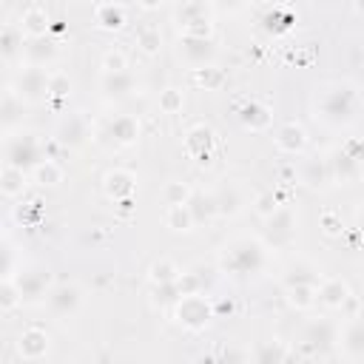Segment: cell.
<instances>
[{
  "instance_id": "6da1fadb",
  "label": "cell",
  "mask_w": 364,
  "mask_h": 364,
  "mask_svg": "<svg viewBox=\"0 0 364 364\" xmlns=\"http://www.w3.org/2000/svg\"><path fill=\"white\" fill-rule=\"evenodd\" d=\"M267 267V245L253 236H239L222 250V270L236 279L259 276Z\"/></svg>"
},
{
  "instance_id": "7a4b0ae2",
  "label": "cell",
  "mask_w": 364,
  "mask_h": 364,
  "mask_svg": "<svg viewBox=\"0 0 364 364\" xmlns=\"http://www.w3.org/2000/svg\"><path fill=\"white\" fill-rule=\"evenodd\" d=\"M358 111V94L350 82H330L321 88L318 102H316V117L330 125V128H341L350 125L355 119Z\"/></svg>"
},
{
  "instance_id": "3957f363",
  "label": "cell",
  "mask_w": 364,
  "mask_h": 364,
  "mask_svg": "<svg viewBox=\"0 0 364 364\" xmlns=\"http://www.w3.org/2000/svg\"><path fill=\"white\" fill-rule=\"evenodd\" d=\"M3 156H6V165L11 168H20V171H34L46 156H43V148L37 142L34 134H26V131H14V134H6V145H3Z\"/></svg>"
},
{
  "instance_id": "277c9868",
  "label": "cell",
  "mask_w": 364,
  "mask_h": 364,
  "mask_svg": "<svg viewBox=\"0 0 364 364\" xmlns=\"http://www.w3.org/2000/svg\"><path fill=\"white\" fill-rule=\"evenodd\" d=\"M216 316V307L213 301L205 296V293H196V296H185L173 304V321L182 324L185 330L191 333H199L210 324V318Z\"/></svg>"
},
{
  "instance_id": "5b68a950",
  "label": "cell",
  "mask_w": 364,
  "mask_h": 364,
  "mask_svg": "<svg viewBox=\"0 0 364 364\" xmlns=\"http://www.w3.org/2000/svg\"><path fill=\"white\" fill-rule=\"evenodd\" d=\"M262 222H264L262 236H264V245H267V247H287V245H293L299 219H296V210H293L290 205H282L279 210H273V213H270L267 219H262Z\"/></svg>"
},
{
  "instance_id": "8992f818",
  "label": "cell",
  "mask_w": 364,
  "mask_h": 364,
  "mask_svg": "<svg viewBox=\"0 0 364 364\" xmlns=\"http://www.w3.org/2000/svg\"><path fill=\"white\" fill-rule=\"evenodd\" d=\"M210 11H213V6H210V3L191 0V3L176 6V9H173V17H176V23L182 26V34H193V37H210V34H213Z\"/></svg>"
},
{
  "instance_id": "52a82bcc",
  "label": "cell",
  "mask_w": 364,
  "mask_h": 364,
  "mask_svg": "<svg viewBox=\"0 0 364 364\" xmlns=\"http://www.w3.org/2000/svg\"><path fill=\"white\" fill-rule=\"evenodd\" d=\"M48 80L51 74L46 68H37V65H26L17 71L14 77V94L28 105V102H40V100H48Z\"/></svg>"
},
{
  "instance_id": "ba28073f",
  "label": "cell",
  "mask_w": 364,
  "mask_h": 364,
  "mask_svg": "<svg viewBox=\"0 0 364 364\" xmlns=\"http://www.w3.org/2000/svg\"><path fill=\"white\" fill-rule=\"evenodd\" d=\"M176 54L196 71V68L213 65V60H216V43H213V37L179 34V37H176Z\"/></svg>"
},
{
  "instance_id": "9c48e42d",
  "label": "cell",
  "mask_w": 364,
  "mask_h": 364,
  "mask_svg": "<svg viewBox=\"0 0 364 364\" xmlns=\"http://www.w3.org/2000/svg\"><path fill=\"white\" fill-rule=\"evenodd\" d=\"M139 136V119L131 114H114L111 119H105L100 139H108L114 148H128L134 145Z\"/></svg>"
},
{
  "instance_id": "30bf717a",
  "label": "cell",
  "mask_w": 364,
  "mask_h": 364,
  "mask_svg": "<svg viewBox=\"0 0 364 364\" xmlns=\"http://www.w3.org/2000/svg\"><path fill=\"white\" fill-rule=\"evenodd\" d=\"M20 293H23V301L26 304H34V301H43L48 299L51 293V273L46 267H28V270H20V276L14 279Z\"/></svg>"
},
{
  "instance_id": "8fae6325",
  "label": "cell",
  "mask_w": 364,
  "mask_h": 364,
  "mask_svg": "<svg viewBox=\"0 0 364 364\" xmlns=\"http://www.w3.org/2000/svg\"><path fill=\"white\" fill-rule=\"evenodd\" d=\"M46 304H48V310H51L54 316L68 318V316H74V313L82 307V290H80V284H74V282H60V284L51 287Z\"/></svg>"
},
{
  "instance_id": "7c38bea8",
  "label": "cell",
  "mask_w": 364,
  "mask_h": 364,
  "mask_svg": "<svg viewBox=\"0 0 364 364\" xmlns=\"http://www.w3.org/2000/svg\"><path fill=\"white\" fill-rule=\"evenodd\" d=\"M301 341H304V347L313 350V353H327V350H333V344L338 341V327H336L330 318L318 316V318H313V321L304 327Z\"/></svg>"
},
{
  "instance_id": "4fadbf2b",
  "label": "cell",
  "mask_w": 364,
  "mask_h": 364,
  "mask_svg": "<svg viewBox=\"0 0 364 364\" xmlns=\"http://www.w3.org/2000/svg\"><path fill=\"white\" fill-rule=\"evenodd\" d=\"M60 54V46L54 37H26V46H23V57H26V65H37V68H46L48 63H54Z\"/></svg>"
},
{
  "instance_id": "5bb4252c",
  "label": "cell",
  "mask_w": 364,
  "mask_h": 364,
  "mask_svg": "<svg viewBox=\"0 0 364 364\" xmlns=\"http://www.w3.org/2000/svg\"><path fill=\"white\" fill-rule=\"evenodd\" d=\"M136 91V77L131 71H119V74H102L100 77V94L108 102H122Z\"/></svg>"
},
{
  "instance_id": "9a60e30c",
  "label": "cell",
  "mask_w": 364,
  "mask_h": 364,
  "mask_svg": "<svg viewBox=\"0 0 364 364\" xmlns=\"http://www.w3.org/2000/svg\"><path fill=\"white\" fill-rule=\"evenodd\" d=\"M327 165H330L333 182H338V185H350V182H355V179L364 173V165L355 162L344 148H333V151L327 154Z\"/></svg>"
},
{
  "instance_id": "2e32d148",
  "label": "cell",
  "mask_w": 364,
  "mask_h": 364,
  "mask_svg": "<svg viewBox=\"0 0 364 364\" xmlns=\"http://www.w3.org/2000/svg\"><path fill=\"white\" fill-rule=\"evenodd\" d=\"M51 341H48V333L40 330V327H26L20 336H17V355L23 361H40L46 353H48Z\"/></svg>"
},
{
  "instance_id": "e0dca14e",
  "label": "cell",
  "mask_w": 364,
  "mask_h": 364,
  "mask_svg": "<svg viewBox=\"0 0 364 364\" xmlns=\"http://www.w3.org/2000/svg\"><path fill=\"white\" fill-rule=\"evenodd\" d=\"M338 341H341V353H344L350 361L364 364V318H361V316L350 318V321L341 327Z\"/></svg>"
},
{
  "instance_id": "ac0fdd59",
  "label": "cell",
  "mask_w": 364,
  "mask_h": 364,
  "mask_svg": "<svg viewBox=\"0 0 364 364\" xmlns=\"http://www.w3.org/2000/svg\"><path fill=\"white\" fill-rule=\"evenodd\" d=\"M213 131L208 125H193L188 128L185 134V151L199 162V165H208L210 156H213Z\"/></svg>"
},
{
  "instance_id": "d6986e66",
  "label": "cell",
  "mask_w": 364,
  "mask_h": 364,
  "mask_svg": "<svg viewBox=\"0 0 364 364\" xmlns=\"http://www.w3.org/2000/svg\"><path fill=\"white\" fill-rule=\"evenodd\" d=\"M273 139H276V148L282 154H290V156H299L307 148V131L299 122H282L276 128V136Z\"/></svg>"
},
{
  "instance_id": "ffe728a7",
  "label": "cell",
  "mask_w": 364,
  "mask_h": 364,
  "mask_svg": "<svg viewBox=\"0 0 364 364\" xmlns=\"http://www.w3.org/2000/svg\"><path fill=\"white\" fill-rule=\"evenodd\" d=\"M236 117H239V122L247 128V131H267L270 125H273V114H270V108L264 105V102H259V100H247V102H242L239 105V111H236Z\"/></svg>"
},
{
  "instance_id": "44dd1931",
  "label": "cell",
  "mask_w": 364,
  "mask_h": 364,
  "mask_svg": "<svg viewBox=\"0 0 364 364\" xmlns=\"http://www.w3.org/2000/svg\"><path fill=\"white\" fill-rule=\"evenodd\" d=\"M102 188H105V193H108L111 199L125 202V199H131L134 191H136V176H134L131 171H125V168H114V171H108V173L102 176Z\"/></svg>"
},
{
  "instance_id": "7402d4cb",
  "label": "cell",
  "mask_w": 364,
  "mask_h": 364,
  "mask_svg": "<svg viewBox=\"0 0 364 364\" xmlns=\"http://www.w3.org/2000/svg\"><path fill=\"white\" fill-rule=\"evenodd\" d=\"M321 270L313 264V262H307V259H296V262H290L287 267H284V273H282V282H284V287H296V284H310V287H318L321 284Z\"/></svg>"
},
{
  "instance_id": "603a6c76",
  "label": "cell",
  "mask_w": 364,
  "mask_h": 364,
  "mask_svg": "<svg viewBox=\"0 0 364 364\" xmlns=\"http://www.w3.org/2000/svg\"><path fill=\"white\" fill-rule=\"evenodd\" d=\"M316 293H318V301L330 310H341L350 301V284L338 276H324L321 284L316 287Z\"/></svg>"
},
{
  "instance_id": "cb8c5ba5",
  "label": "cell",
  "mask_w": 364,
  "mask_h": 364,
  "mask_svg": "<svg viewBox=\"0 0 364 364\" xmlns=\"http://www.w3.org/2000/svg\"><path fill=\"white\" fill-rule=\"evenodd\" d=\"M85 139H88V122H85V117L68 114L65 119H60V125H57V142L60 145L80 148V145H85Z\"/></svg>"
},
{
  "instance_id": "d4e9b609",
  "label": "cell",
  "mask_w": 364,
  "mask_h": 364,
  "mask_svg": "<svg viewBox=\"0 0 364 364\" xmlns=\"http://www.w3.org/2000/svg\"><path fill=\"white\" fill-rule=\"evenodd\" d=\"M299 179L313 188V191H324L330 182H333V173H330V165H327V156H310L301 162V171H299Z\"/></svg>"
},
{
  "instance_id": "484cf974",
  "label": "cell",
  "mask_w": 364,
  "mask_h": 364,
  "mask_svg": "<svg viewBox=\"0 0 364 364\" xmlns=\"http://www.w3.org/2000/svg\"><path fill=\"white\" fill-rule=\"evenodd\" d=\"M213 196H216V208H219V216H236L242 208H245V193L236 182H219L213 188Z\"/></svg>"
},
{
  "instance_id": "4316f807",
  "label": "cell",
  "mask_w": 364,
  "mask_h": 364,
  "mask_svg": "<svg viewBox=\"0 0 364 364\" xmlns=\"http://www.w3.org/2000/svg\"><path fill=\"white\" fill-rule=\"evenodd\" d=\"M23 117H26V102L14 94V88L9 85L3 91V102H0V122L6 128V134H14L17 125H23Z\"/></svg>"
},
{
  "instance_id": "83f0119b",
  "label": "cell",
  "mask_w": 364,
  "mask_h": 364,
  "mask_svg": "<svg viewBox=\"0 0 364 364\" xmlns=\"http://www.w3.org/2000/svg\"><path fill=\"white\" fill-rule=\"evenodd\" d=\"M48 26H51V20H48L46 6L31 3V6L23 9V14H20V28H23L26 37H46V34H48Z\"/></svg>"
},
{
  "instance_id": "f1b7e54d",
  "label": "cell",
  "mask_w": 364,
  "mask_h": 364,
  "mask_svg": "<svg viewBox=\"0 0 364 364\" xmlns=\"http://www.w3.org/2000/svg\"><path fill=\"white\" fill-rule=\"evenodd\" d=\"M94 20L105 31H119L128 23V6H122V3H97L94 6Z\"/></svg>"
},
{
  "instance_id": "f546056e",
  "label": "cell",
  "mask_w": 364,
  "mask_h": 364,
  "mask_svg": "<svg viewBox=\"0 0 364 364\" xmlns=\"http://www.w3.org/2000/svg\"><path fill=\"white\" fill-rule=\"evenodd\" d=\"M188 208L193 213V222L202 225V222H210L219 216V208H216V196L213 191H193L191 199H188Z\"/></svg>"
},
{
  "instance_id": "4dcf8cb0",
  "label": "cell",
  "mask_w": 364,
  "mask_h": 364,
  "mask_svg": "<svg viewBox=\"0 0 364 364\" xmlns=\"http://www.w3.org/2000/svg\"><path fill=\"white\" fill-rule=\"evenodd\" d=\"M23 46H26V34L20 26L14 23H6L3 31H0V54L6 63H11L17 54H23Z\"/></svg>"
},
{
  "instance_id": "1f68e13d",
  "label": "cell",
  "mask_w": 364,
  "mask_h": 364,
  "mask_svg": "<svg viewBox=\"0 0 364 364\" xmlns=\"http://www.w3.org/2000/svg\"><path fill=\"white\" fill-rule=\"evenodd\" d=\"M284 358H287V344L282 338L259 341L253 350V364H284Z\"/></svg>"
},
{
  "instance_id": "d6a6232c",
  "label": "cell",
  "mask_w": 364,
  "mask_h": 364,
  "mask_svg": "<svg viewBox=\"0 0 364 364\" xmlns=\"http://www.w3.org/2000/svg\"><path fill=\"white\" fill-rule=\"evenodd\" d=\"M26 182H28L26 171L11 168V165H3V171H0V193H3L6 199L20 196V193H23V188H26Z\"/></svg>"
},
{
  "instance_id": "836d02e7",
  "label": "cell",
  "mask_w": 364,
  "mask_h": 364,
  "mask_svg": "<svg viewBox=\"0 0 364 364\" xmlns=\"http://www.w3.org/2000/svg\"><path fill=\"white\" fill-rule=\"evenodd\" d=\"M63 176H65V173H63V165L54 162V159H48V156L31 171V179H34L40 188H57V185L63 182Z\"/></svg>"
},
{
  "instance_id": "e575fe53",
  "label": "cell",
  "mask_w": 364,
  "mask_h": 364,
  "mask_svg": "<svg viewBox=\"0 0 364 364\" xmlns=\"http://www.w3.org/2000/svg\"><path fill=\"white\" fill-rule=\"evenodd\" d=\"M193 213H191V208L188 205H171L168 210H165V228L168 230H173V233H188V230H193Z\"/></svg>"
},
{
  "instance_id": "d590c367",
  "label": "cell",
  "mask_w": 364,
  "mask_h": 364,
  "mask_svg": "<svg viewBox=\"0 0 364 364\" xmlns=\"http://www.w3.org/2000/svg\"><path fill=\"white\" fill-rule=\"evenodd\" d=\"M182 276V267L176 264V262H171V259H156L151 267H148V279L154 282V284H171V282H176Z\"/></svg>"
},
{
  "instance_id": "8d00e7d4",
  "label": "cell",
  "mask_w": 364,
  "mask_h": 364,
  "mask_svg": "<svg viewBox=\"0 0 364 364\" xmlns=\"http://www.w3.org/2000/svg\"><path fill=\"white\" fill-rule=\"evenodd\" d=\"M136 46H139L145 54H156V51L162 48V31H159V26L142 23V26L136 28Z\"/></svg>"
},
{
  "instance_id": "74e56055",
  "label": "cell",
  "mask_w": 364,
  "mask_h": 364,
  "mask_svg": "<svg viewBox=\"0 0 364 364\" xmlns=\"http://www.w3.org/2000/svg\"><path fill=\"white\" fill-rule=\"evenodd\" d=\"M284 293H287V301H290V307H296V310H310V307L318 301V293H316V287H310V284L284 287Z\"/></svg>"
},
{
  "instance_id": "f35d334b",
  "label": "cell",
  "mask_w": 364,
  "mask_h": 364,
  "mask_svg": "<svg viewBox=\"0 0 364 364\" xmlns=\"http://www.w3.org/2000/svg\"><path fill=\"white\" fill-rule=\"evenodd\" d=\"M290 26H293L290 9H284V6H270V9H267V17H264V28H267V31L279 34V31H287Z\"/></svg>"
},
{
  "instance_id": "ab89813d",
  "label": "cell",
  "mask_w": 364,
  "mask_h": 364,
  "mask_svg": "<svg viewBox=\"0 0 364 364\" xmlns=\"http://www.w3.org/2000/svg\"><path fill=\"white\" fill-rule=\"evenodd\" d=\"M193 82L202 85L205 91H213V88H222L225 74H222V68H216V65H205V68H196V71H193Z\"/></svg>"
},
{
  "instance_id": "60d3db41",
  "label": "cell",
  "mask_w": 364,
  "mask_h": 364,
  "mask_svg": "<svg viewBox=\"0 0 364 364\" xmlns=\"http://www.w3.org/2000/svg\"><path fill=\"white\" fill-rule=\"evenodd\" d=\"M17 304H23V293H20L17 282H14V276L11 279H3L0 282V307H3V313L14 310Z\"/></svg>"
},
{
  "instance_id": "b9f144b4",
  "label": "cell",
  "mask_w": 364,
  "mask_h": 364,
  "mask_svg": "<svg viewBox=\"0 0 364 364\" xmlns=\"http://www.w3.org/2000/svg\"><path fill=\"white\" fill-rule=\"evenodd\" d=\"M151 299H154L156 307H173V304L182 299V293H179L176 282H171V284H154Z\"/></svg>"
},
{
  "instance_id": "7bdbcfd3",
  "label": "cell",
  "mask_w": 364,
  "mask_h": 364,
  "mask_svg": "<svg viewBox=\"0 0 364 364\" xmlns=\"http://www.w3.org/2000/svg\"><path fill=\"white\" fill-rule=\"evenodd\" d=\"M191 193H193V191H191L185 182H168V185L162 188V199H165L168 208H171V205H188Z\"/></svg>"
},
{
  "instance_id": "ee69618b",
  "label": "cell",
  "mask_w": 364,
  "mask_h": 364,
  "mask_svg": "<svg viewBox=\"0 0 364 364\" xmlns=\"http://www.w3.org/2000/svg\"><path fill=\"white\" fill-rule=\"evenodd\" d=\"M71 97V77L63 71H54L48 80V100H68Z\"/></svg>"
},
{
  "instance_id": "f6af8a7d",
  "label": "cell",
  "mask_w": 364,
  "mask_h": 364,
  "mask_svg": "<svg viewBox=\"0 0 364 364\" xmlns=\"http://www.w3.org/2000/svg\"><path fill=\"white\" fill-rule=\"evenodd\" d=\"M119 71H128V57L125 51L119 48H111L102 54V74H119Z\"/></svg>"
},
{
  "instance_id": "bcb514c9",
  "label": "cell",
  "mask_w": 364,
  "mask_h": 364,
  "mask_svg": "<svg viewBox=\"0 0 364 364\" xmlns=\"http://www.w3.org/2000/svg\"><path fill=\"white\" fill-rule=\"evenodd\" d=\"M182 91L179 88H165L162 94H159V111L162 114H179L182 111Z\"/></svg>"
},
{
  "instance_id": "7dc6e473",
  "label": "cell",
  "mask_w": 364,
  "mask_h": 364,
  "mask_svg": "<svg viewBox=\"0 0 364 364\" xmlns=\"http://www.w3.org/2000/svg\"><path fill=\"white\" fill-rule=\"evenodd\" d=\"M176 287H179V293H182V299H185V296H196V293H202L205 282H202L193 270H182V276L176 279Z\"/></svg>"
},
{
  "instance_id": "c3c4849f",
  "label": "cell",
  "mask_w": 364,
  "mask_h": 364,
  "mask_svg": "<svg viewBox=\"0 0 364 364\" xmlns=\"http://www.w3.org/2000/svg\"><path fill=\"white\" fill-rule=\"evenodd\" d=\"M282 205H279V199H276V193H262L259 199H256V210L262 213V219H267L273 210H279Z\"/></svg>"
},
{
  "instance_id": "681fc988",
  "label": "cell",
  "mask_w": 364,
  "mask_h": 364,
  "mask_svg": "<svg viewBox=\"0 0 364 364\" xmlns=\"http://www.w3.org/2000/svg\"><path fill=\"white\" fill-rule=\"evenodd\" d=\"M321 230H324L327 236L341 233V216H338L336 210H324V213H321Z\"/></svg>"
},
{
  "instance_id": "f907efd6",
  "label": "cell",
  "mask_w": 364,
  "mask_h": 364,
  "mask_svg": "<svg viewBox=\"0 0 364 364\" xmlns=\"http://www.w3.org/2000/svg\"><path fill=\"white\" fill-rule=\"evenodd\" d=\"M341 148H344L355 162H361V165H364V139H361V136H350Z\"/></svg>"
},
{
  "instance_id": "816d5d0a",
  "label": "cell",
  "mask_w": 364,
  "mask_h": 364,
  "mask_svg": "<svg viewBox=\"0 0 364 364\" xmlns=\"http://www.w3.org/2000/svg\"><path fill=\"white\" fill-rule=\"evenodd\" d=\"M219 364H250V358H247L242 350H236V347H228V350H225V355L219 358Z\"/></svg>"
},
{
  "instance_id": "f5cc1de1",
  "label": "cell",
  "mask_w": 364,
  "mask_h": 364,
  "mask_svg": "<svg viewBox=\"0 0 364 364\" xmlns=\"http://www.w3.org/2000/svg\"><path fill=\"white\" fill-rule=\"evenodd\" d=\"M355 230H358V233L364 236V208H361V210L355 213Z\"/></svg>"
},
{
  "instance_id": "db71d44e",
  "label": "cell",
  "mask_w": 364,
  "mask_h": 364,
  "mask_svg": "<svg viewBox=\"0 0 364 364\" xmlns=\"http://www.w3.org/2000/svg\"><path fill=\"white\" fill-rule=\"evenodd\" d=\"M193 364H219V358H213V355H199Z\"/></svg>"
},
{
  "instance_id": "11a10c76",
  "label": "cell",
  "mask_w": 364,
  "mask_h": 364,
  "mask_svg": "<svg viewBox=\"0 0 364 364\" xmlns=\"http://www.w3.org/2000/svg\"><path fill=\"white\" fill-rule=\"evenodd\" d=\"M353 9H355V11H358V14H364V3H355V6H353Z\"/></svg>"
}]
</instances>
